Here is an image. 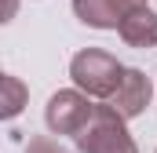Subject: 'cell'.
<instances>
[{
    "instance_id": "cell-1",
    "label": "cell",
    "mask_w": 157,
    "mask_h": 153,
    "mask_svg": "<svg viewBox=\"0 0 157 153\" xmlns=\"http://www.w3.org/2000/svg\"><path fill=\"white\" fill-rule=\"evenodd\" d=\"M121 73H124V66L102 47H84L70 62V76H73L77 91L91 95V99H110L113 88L121 84Z\"/></svg>"
},
{
    "instance_id": "cell-2",
    "label": "cell",
    "mask_w": 157,
    "mask_h": 153,
    "mask_svg": "<svg viewBox=\"0 0 157 153\" xmlns=\"http://www.w3.org/2000/svg\"><path fill=\"white\" fill-rule=\"evenodd\" d=\"M73 142L80 153H139L135 139L124 128V117H117L110 106H95L91 120L80 135H73Z\"/></svg>"
},
{
    "instance_id": "cell-3",
    "label": "cell",
    "mask_w": 157,
    "mask_h": 153,
    "mask_svg": "<svg viewBox=\"0 0 157 153\" xmlns=\"http://www.w3.org/2000/svg\"><path fill=\"white\" fill-rule=\"evenodd\" d=\"M91 113H95V106L88 102L84 91H55L44 106V120H48L51 135H80Z\"/></svg>"
},
{
    "instance_id": "cell-4",
    "label": "cell",
    "mask_w": 157,
    "mask_h": 153,
    "mask_svg": "<svg viewBox=\"0 0 157 153\" xmlns=\"http://www.w3.org/2000/svg\"><path fill=\"white\" fill-rule=\"evenodd\" d=\"M106 106L117 117L132 120V117H143L146 106H150V80L143 69H124L121 73V84L113 88V95L106 99Z\"/></svg>"
},
{
    "instance_id": "cell-5",
    "label": "cell",
    "mask_w": 157,
    "mask_h": 153,
    "mask_svg": "<svg viewBox=\"0 0 157 153\" xmlns=\"http://www.w3.org/2000/svg\"><path fill=\"white\" fill-rule=\"evenodd\" d=\"M117 33L128 47H157V15L143 4V7H132L124 11L117 22Z\"/></svg>"
},
{
    "instance_id": "cell-6",
    "label": "cell",
    "mask_w": 157,
    "mask_h": 153,
    "mask_svg": "<svg viewBox=\"0 0 157 153\" xmlns=\"http://www.w3.org/2000/svg\"><path fill=\"white\" fill-rule=\"evenodd\" d=\"M73 15L91 29H117L121 11L113 7V0H73Z\"/></svg>"
},
{
    "instance_id": "cell-7",
    "label": "cell",
    "mask_w": 157,
    "mask_h": 153,
    "mask_svg": "<svg viewBox=\"0 0 157 153\" xmlns=\"http://www.w3.org/2000/svg\"><path fill=\"white\" fill-rule=\"evenodd\" d=\"M26 102H29V88L18 76L0 73V120H15L26 110Z\"/></svg>"
},
{
    "instance_id": "cell-8",
    "label": "cell",
    "mask_w": 157,
    "mask_h": 153,
    "mask_svg": "<svg viewBox=\"0 0 157 153\" xmlns=\"http://www.w3.org/2000/svg\"><path fill=\"white\" fill-rule=\"evenodd\" d=\"M26 153H70V150H62L55 139H48V135H37V139H29L26 142Z\"/></svg>"
},
{
    "instance_id": "cell-9",
    "label": "cell",
    "mask_w": 157,
    "mask_h": 153,
    "mask_svg": "<svg viewBox=\"0 0 157 153\" xmlns=\"http://www.w3.org/2000/svg\"><path fill=\"white\" fill-rule=\"evenodd\" d=\"M18 15V0H0V26H7Z\"/></svg>"
},
{
    "instance_id": "cell-10",
    "label": "cell",
    "mask_w": 157,
    "mask_h": 153,
    "mask_svg": "<svg viewBox=\"0 0 157 153\" xmlns=\"http://www.w3.org/2000/svg\"><path fill=\"white\" fill-rule=\"evenodd\" d=\"M143 4H146V0H113V7H117L121 15H124V11H132V7H143Z\"/></svg>"
}]
</instances>
